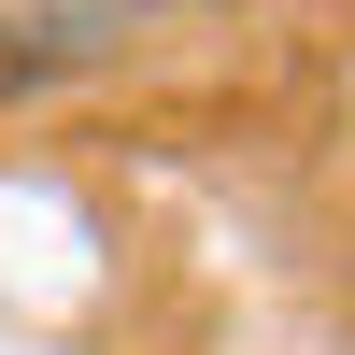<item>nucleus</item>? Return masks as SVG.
Returning <instances> with one entry per match:
<instances>
[{
    "label": "nucleus",
    "instance_id": "1",
    "mask_svg": "<svg viewBox=\"0 0 355 355\" xmlns=\"http://www.w3.org/2000/svg\"><path fill=\"white\" fill-rule=\"evenodd\" d=\"M157 28V0H0V100H43V85L100 71Z\"/></svg>",
    "mask_w": 355,
    "mask_h": 355
}]
</instances>
